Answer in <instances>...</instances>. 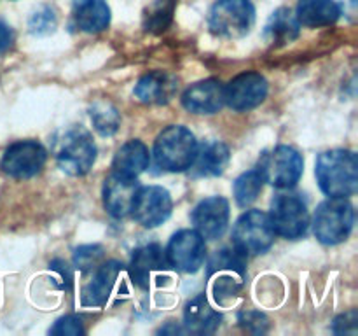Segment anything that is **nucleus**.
Wrapping results in <instances>:
<instances>
[{"label": "nucleus", "instance_id": "473e14b6", "mask_svg": "<svg viewBox=\"0 0 358 336\" xmlns=\"http://www.w3.org/2000/svg\"><path fill=\"white\" fill-rule=\"evenodd\" d=\"M357 322H358L357 310L346 312V314L339 315V317L334 321V332H338V335H355Z\"/></svg>", "mask_w": 358, "mask_h": 336}, {"label": "nucleus", "instance_id": "2eb2a0df", "mask_svg": "<svg viewBox=\"0 0 358 336\" xmlns=\"http://www.w3.org/2000/svg\"><path fill=\"white\" fill-rule=\"evenodd\" d=\"M138 182L133 177H126L121 174H112L105 178L103 184V205L105 210L115 219H122L131 214L133 202H135Z\"/></svg>", "mask_w": 358, "mask_h": 336}, {"label": "nucleus", "instance_id": "a211bd4d", "mask_svg": "<svg viewBox=\"0 0 358 336\" xmlns=\"http://www.w3.org/2000/svg\"><path fill=\"white\" fill-rule=\"evenodd\" d=\"M122 265L119 261H107L94 270V275L83 289V304L84 307H103L107 304L119 275H121Z\"/></svg>", "mask_w": 358, "mask_h": 336}, {"label": "nucleus", "instance_id": "2f4dec72", "mask_svg": "<svg viewBox=\"0 0 358 336\" xmlns=\"http://www.w3.org/2000/svg\"><path fill=\"white\" fill-rule=\"evenodd\" d=\"M240 324L250 332H266L268 331L269 321L261 312H241Z\"/></svg>", "mask_w": 358, "mask_h": 336}, {"label": "nucleus", "instance_id": "412c9836", "mask_svg": "<svg viewBox=\"0 0 358 336\" xmlns=\"http://www.w3.org/2000/svg\"><path fill=\"white\" fill-rule=\"evenodd\" d=\"M220 314L210 304L205 294H199L185 304L184 326L189 332L196 335H210L215 332L220 326Z\"/></svg>", "mask_w": 358, "mask_h": 336}, {"label": "nucleus", "instance_id": "423d86ee", "mask_svg": "<svg viewBox=\"0 0 358 336\" xmlns=\"http://www.w3.org/2000/svg\"><path fill=\"white\" fill-rule=\"evenodd\" d=\"M255 7L250 0H217L210 9L208 27L217 37L240 38L252 30Z\"/></svg>", "mask_w": 358, "mask_h": 336}, {"label": "nucleus", "instance_id": "4be33fe9", "mask_svg": "<svg viewBox=\"0 0 358 336\" xmlns=\"http://www.w3.org/2000/svg\"><path fill=\"white\" fill-rule=\"evenodd\" d=\"M229 158L231 153L226 144L219 140H208L203 146H198V153L191 168L199 177H217L224 174Z\"/></svg>", "mask_w": 358, "mask_h": 336}, {"label": "nucleus", "instance_id": "b1692460", "mask_svg": "<svg viewBox=\"0 0 358 336\" xmlns=\"http://www.w3.org/2000/svg\"><path fill=\"white\" fill-rule=\"evenodd\" d=\"M149 149H147L145 144L140 142V140H129L115 153L112 168H114L115 174L136 178L145 172V168L149 167Z\"/></svg>", "mask_w": 358, "mask_h": 336}, {"label": "nucleus", "instance_id": "a878e982", "mask_svg": "<svg viewBox=\"0 0 358 336\" xmlns=\"http://www.w3.org/2000/svg\"><path fill=\"white\" fill-rule=\"evenodd\" d=\"M264 178L259 174V170H250L241 174L234 182V200L240 206H248L257 200L261 195Z\"/></svg>", "mask_w": 358, "mask_h": 336}, {"label": "nucleus", "instance_id": "1a4fd4ad", "mask_svg": "<svg viewBox=\"0 0 358 336\" xmlns=\"http://www.w3.org/2000/svg\"><path fill=\"white\" fill-rule=\"evenodd\" d=\"M269 220L276 234L289 240L301 238L310 226V212L299 195L294 192H280L273 198Z\"/></svg>", "mask_w": 358, "mask_h": 336}, {"label": "nucleus", "instance_id": "20e7f679", "mask_svg": "<svg viewBox=\"0 0 358 336\" xmlns=\"http://www.w3.org/2000/svg\"><path fill=\"white\" fill-rule=\"evenodd\" d=\"M208 275L212 279L213 300L219 304H227L243 289L245 255L236 248L217 251L210 259Z\"/></svg>", "mask_w": 358, "mask_h": 336}, {"label": "nucleus", "instance_id": "39448f33", "mask_svg": "<svg viewBox=\"0 0 358 336\" xmlns=\"http://www.w3.org/2000/svg\"><path fill=\"white\" fill-rule=\"evenodd\" d=\"M355 210L346 198H329L318 205L313 216V233L322 244L338 245L350 237Z\"/></svg>", "mask_w": 358, "mask_h": 336}, {"label": "nucleus", "instance_id": "f8f14e48", "mask_svg": "<svg viewBox=\"0 0 358 336\" xmlns=\"http://www.w3.org/2000/svg\"><path fill=\"white\" fill-rule=\"evenodd\" d=\"M171 196L161 186L138 188L131 206L133 219L143 227H156L163 224L171 214Z\"/></svg>", "mask_w": 358, "mask_h": 336}, {"label": "nucleus", "instance_id": "9d476101", "mask_svg": "<svg viewBox=\"0 0 358 336\" xmlns=\"http://www.w3.org/2000/svg\"><path fill=\"white\" fill-rule=\"evenodd\" d=\"M48 160V150L37 140H20L10 144L3 153L0 168L6 175L13 178L35 177L44 168Z\"/></svg>", "mask_w": 358, "mask_h": 336}, {"label": "nucleus", "instance_id": "aec40b11", "mask_svg": "<svg viewBox=\"0 0 358 336\" xmlns=\"http://www.w3.org/2000/svg\"><path fill=\"white\" fill-rule=\"evenodd\" d=\"M72 18L79 30L98 34L110 23V9L105 0H73Z\"/></svg>", "mask_w": 358, "mask_h": 336}, {"label": "nucleus", "instance_id": "393cba45", "mask_svg": "<svg viewBox=\"0 0 358 336\" xmlns=\"http://www.w3.org/2000/svg\"><path fill=\"white\" fill-rule=\"evenodd\" d=\"M299 21H297L296 14L287 7L275 10L269 18L268 24H266V38L268 42L275 46H285L289 42L296 41L299 37Z\"/></svg>", "mask_w": 358, "mask_h": 336}, {"label": "nucleus", "instance_id": "bb28decb", "mask_svg": "<svg viewBox=\"0 0 358 336\" xmlns=\"http://www.w3.org/2000/svg\"><path fill=\"white\" fill-rule=\"evenodd\" d=\"M90 114L94 130L103 136L114 135L121 126V115H119L117 108L108 102H96L91 107Z\"/></svg>", "mask_w": 358, "mask_h": 336}, {"label": "nucleus", "instance_id": "6e6552de", "mask_svg": "<svg viewBox=\"0 0 358 336\" xmlns=\"http://www.w3.org/2000/svg\"><path fill=\"white\" fill-rule=\"evenodd\" d=\"M275 230L269 216L262 210H248L236 220L233 230V244L243 255L264 254L275 241Z\"/></svg>", "mask_w": 358, "mask_h": 336}, {"label": "nucleus", "instance_id": "7c9ffc66", "mask_svg": "<svg viewBox=\"0 0 358 336\" xmlns=\"http://www.w3.org/2000/svg\"><path fill=\"white\" fill-rule=\"evenodd\" d=\"M49 332L56 336H79L84 335V326L77 315H65L55 322Z\"/></svg>", "mask_w": 358, "mask_h": 336}, {"label": "nucleus", "instance_id": "72a5a7b5", "mask_svg": "<svg viewBox=\"0 0 358 336\" xmlns=\"http://www.w3.org/2000/svg\"><path fill=\"white\" fill-rule=\"evenodd\" d=\"M13 42H14L13 30H10L6 23H2V21H0V55H2V52H6L7 49L13 46Z\"/></svg>", "mask_w": 358, "mask_h": 336}, {"label": "nucleus", "instance_id": "f3484780", "mask_svg": "<svg viewBox=\"0 0 358 336\" xmlns=\"http://www.w3.org/2000/svg\"><path fill=\"white\" fill-rule=\"evenodd\" d=\"M166 268V252L163 251L161 245L149 244L133 252L131 262H129V276L138 287L149 289L154 273H159Z\"/></svg>", "mask_w": 358, "mask_h": 336}, {"label": "nucleus", "instance_id": "7ed1b4c3", "mask_svg": "<svg viewBox=\"0 0 358 336\" xmlns=\"http://www.w3.org/2000/svg\"><path fill=\"white\" fill-rule=\"evenodd\" d=\"M198 153V142L191 130L171 125L157 135L154 144V158L163 170L184 172L191 168Z\"/></svg>", "mask_w": 358, "mask_h": 336}, {"label": "nucleus", "instance_id": "c85d7f7f", "mask_svg": "<svg viewBox=\"0 0 358 336\" xmlns=\"http://www.w3.org/2000/svg\"><path fill=\"white\" fill-rule=\"evenodd\" d=\"M103 259V247L100 245H84L73 252V266L80 272L87 273L96 270Z\"/></svg>", "mask_w": 358, "mask_h": 336}, {"label": "nucleus", "instance_id": "dca6fc26", "mask_svg": "<svg viewBox=\"0 0 358 336\" xmlns=\"http://www.w3.org/2000/svg\"><path fill=\"white\" fill-rule=\"evenodd\" d=\"M224 104V86L219 79L199 80L182 94V105L192 114H215Z\"/></svg>", "mask_w": 358, "mask_h": 336}, {"label": "nucleus", "instance_id": "6ab92c4d", "mask_svg": "<svg viewBox=\"0 0 358 336\" xmlns=\"http://www.w3.org/2000/svg\"><path fill=\"white\" fill-rule=\"evenodd\" d=\"M177 79L163 70L145 74L135 86V97L142 104L163 105L168 104L177 93Z\"/></svg>", "mask_w": 358, "mask_h": 336}, {"label": "nucleus", "instance_id": "5701e85b", "mask_svg": "<svg viewBox=\"0 0 358 336\" xmlns=\"http://www.w3.org/2000/svg\"><path fill=\"white\" fill-rule=\"evenodd\" d=\"M341 16V9L334 0H299L296 18L299 24L308 28L331 27Z\"/></svg>", "mask_w": 358, "mask_h": 336}, {"label": "nucleus", "instance_id": "9b49d317", "mask_svg": "<svg viewBox=\"0 0 358 336\" xmlns=\"http://www.w3.org/2000/svg\"><path fill=\"white\" fill-rule=\"evenodd\" d=\"M168 265L184 273H194L205 262V238L196 230H182L171 237L166 251Z\"/></svg>", "mask_w": 358, "mask_h": 336}, {"label": "nucleus", "instance_id": "4468645a", "mask_svg": "<svg viewBox=\"0 0 358 336\" xmlns=\"http://www.w3.org/2000/svg\"><path fill=\"white\" fill-rule=\"evenodd\" d=\"M192 224L203 238L222 237L229 224V202L222 196H212L196 205L192 210Z\"/></svg>", "mask_w": 358, "mask_h": 336}, {"label": "nucleus", "instance_id": "ddd939ff", "mask_svg": "<svg viewBox=\"0 0 358 336\" xmlns=\"http://www.w3.org/2000/svg\"><path fill=\"white\" fill-rule=\"evenodd\" d=\"M268 94V80L257 72H245L224 86V100L233 111L243 112L255 108Z\"/></svg>", "mask_w": 358, "mask_h": 336}, {"label": "nucleus", "instance_id": "cd10ccee", "mask_svg": "<svg viewBox=\"0 0 358 336\" xmlns=\"http://www.w3.org/2000/svg\"><path fill=\"white\" fill-rule=\"evenodd\" d=\"M177 0H152L143 14L147 31H163L170 24Z\"/></svg>", "mask_w": 358, "mask_h": 336}, {"label": "nucleus", "instance_id": "f257e3e1", "mask_svg": "<svg viewBox=\"0 0 358 336\" xmlns=\"http://www.w3.org/2000/svg\"><path fill=\"white\" fill-rule=\"evenodd\" d=\"M318 184L331 198H350L358 189L357 154L348 149H332L320 154L317 161Z\"/></svg>", "mask_w": 358, "mask_h": 336}, {"label": "nucleus", "instance_id": "c756f323", "mask_svg": "<svg viewBox=\"0 0 358 336\" xmlns=\"http://www.w3.org/2000/svg\"><path fill=\"white\" fill-rule=\"evenodd\" d=\"M28 27L34 35H48L51 31H55L56 28V16L52 13V9L49 7H41L38 10H35L31 14L30 21H28Z\"/></svg>", "mask_w": 358, "mask_h": 336}, {"label": "nucleus", "instance_id": "f03ea898", "mask_svg": "<svg viewBox=\"0 0 358 336\" xmlns=\"http://www.w3.org/2000/svg\"><path fill=\"white\" fill-rule=\"evenodd\" d=\"M52 154L65 174L80 177L93 168L96 160V146L93 136L83 126H69L55 136Z\"/></svg>", "mask_w": 358, "mask_h": 336}, {"label": "nucleus", "instance_id": "0eeeda50", "mask_svg": "<svg viewBox=\"0 0 358 336\" xmlns=\"http://www.w3.org/2000/svg\"><path fill=\"white\" fill-rule=\"evenodd\" d=\"M257 170L264 182H269L278 189H290L303 175L304 160L294 147L278 146L262 154Z\"/></svg>", "mask_w": 358, "mask_h": 336}]
</instances>
